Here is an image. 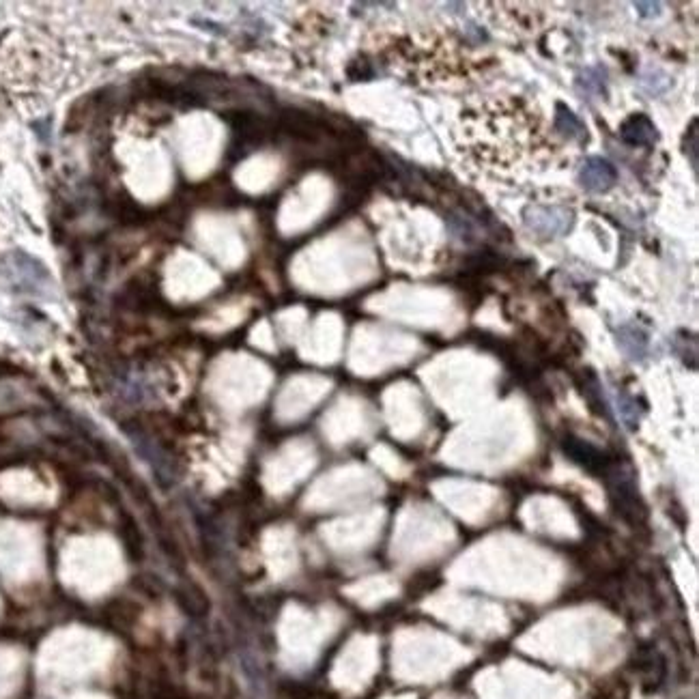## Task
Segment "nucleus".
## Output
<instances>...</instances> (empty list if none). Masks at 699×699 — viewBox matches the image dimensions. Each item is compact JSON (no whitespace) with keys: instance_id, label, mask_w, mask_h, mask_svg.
<instances>
[{"instance_id":"1","label":"nucleus","mask_w":699,"mask_h":699,"mask_svg":"<svg viewBox=\"0 0 699 699\" xmlns=\"http://www.w3.org/2000/svg\"><path fill=\"white\" fill-rule=\"evenodd\" d=\"M456 147L489 175L530 173L558 155L542 112L519 95L491 97L463 110Z\"/></svg>"},{"instance_id":"2","label":"nucleus","mask_w":699,"mask_h":699,"mask_svg":"<svg viewBox=\"0 0 699 699\" xmlns=\"http://www.w3.org/2000/svg\"><path fill=\"white\" fill-rule=\"evenodd\" d=\"M61 573L69 586L82 594H102L123 577V558L117 542L108 536L71 540L63 553Z\"/></svg>"},{"instance_id":"3","label":"nucleus","mask_w":699,"mask_h":699,"mask_svg":"<svg viewBox=\"0 0 699 699\" xmlns=\"http://www.w3.org/2000/svg\"><path fill=\"white\" fill-rule=\"evenodd\" d=\"M39 568V542L26 527L0 523V570L13 577H28Z\"/></svg>"},{"instance_id":"4","label":"nucleus","mask_w":699,"mask_h":699,"mask_svg":"<svg viewBox=\"0 0 699 699\" xmlns=\"http://www.w3.org/2000/svg\"><path fill=\"white\" fill-rule=\"evenodd\" d=\"M523 222L538 237H562L575 222V209L562 201H536L523 211Z\"/></svg>"},{"instance_id":"5","label":"nucleus","mask_w":699,"mask_h":699,"mask_svg":"<svg viewBox=\"0 0 699 699\" xmlns=\"http://www.w3.org/2000/svg\"><path fill=\"white\" fill-rule=\"evenodd\" d=\"M562 448L570 461H575L579 467H583L586 472L594 476L603 478L613 463V459H609L603 450H598L596 446L588 444V441H583L575 435H566L562 441Z\"/></svg>"},{"instance_id":"6","label":"nucleus","mask_w":699,"mask_h":699,"mask_svg":"<svg viewBox=\"0 0 699 699\" xmlns=\"http://www.w3.org/2000/svg\"><path fill=\"white\" fill-rule=\"evenodd\" d=\"M618 181V170L611 162L603 158H588L579 168V183L588 192L603 194L611 190Z\"/></svg>"},{"instance_id":"7","label":"nucleus","mask_w":699,"mask_h":699,"mask_svg":"<svg viewBox=\"0 0 699 699\" xmlns=\"http://www.w3.org/2000/svg\"><path fill=\"white\" fill-rule=\"evenodd\" d=\"M620 136L626 145L631 147H652L654 142L659 140L654 123L641 112L631 114V117L620 125Z\"/></svg>"},{"instance_id":"8","label":"nucleus","mask_w":699,"mask_h":699,"mask_svg":"<svg viewBox=\"0 0 699 699\" xmlns=\"http://www.w3.org/2000/svg\"><path fill=\"white\" fill-rule=\"evenodd\" d=\"M618 345L624 349L631 360H641L648 351V336L635 325H624L618 336Z\"/></svg>"},{"instance_id":"9","label":"nucleus","mask_w":699,"mask_h":699,"mask_svg":"<svg viewBox=\"0 0 699 699\" xmlns=\"http://www.w3.org/2000/svg\"><path fill=\"white\" fill-rule=\"evenodd\" d=\"M555 130L562 132L564 136L568 138H577V140H583V138H588V130H586V125H583L579 119H577V114L566 108L564 104H558L555 106Z\"/></svg>"},{"instance_id":"10","label":"nucleus","mask_w":699,"mask_h":699,"mask_svg":"<svg viewBox=\"0 0 699 699\" xmlns=\"http://www.w3.org/2000/svg\"><path fill=\"white\" fill-rule=\"evenodd\" d=\"M583 396L588 398L592 409L598 413V416H607V407L605 401L601 398V385H598L596 377H588L586 385H583Z\"/></svg>"},{"instance_id":"11","label":"nucleus","mask_w":699,"mask_h":699,"mask_svg":"<svg viewBox=\"0 0 699 699\" xmlns=\"http://www.w3.org/2000/svg\"><path fill=\"white\" fill-rule=\"evenodd\" d=\"M635 7L639 9V13H641V16H644V18L659 16V9H661L659 3H637Z\"/></svg>"}]
</instances>
